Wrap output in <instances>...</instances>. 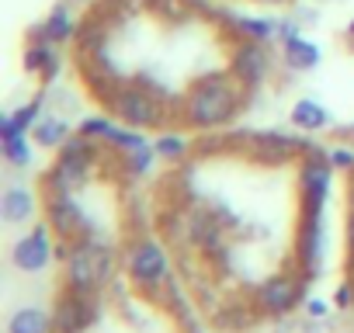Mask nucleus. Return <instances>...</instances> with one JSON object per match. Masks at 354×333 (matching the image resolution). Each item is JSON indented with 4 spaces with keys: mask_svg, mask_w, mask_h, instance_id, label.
I'll return each mask as SVG.
<instances>
[{
    "mask_svg": "<svg viewBox=\"0 0 354 333\" xmlns=\"http://www.w3.org/2000/svg\"><path fill=\"white\" fill-rule=\"evenodd\" d=\"M243 84L233 73H209L202 80H195L181 101V122L188 129H219L230 125L240 108H243Z\"/></svg>",
    "mask_w": 354,
    "mask_h": 333,
    "instance_id": "1",
    "label": "nucleus"
},
{
    "mask_svg": "<svg viewBox=\"0 0 354 333\" xmlns=\"http://www.w3.org/2000/svg\"><path fill=\"white\" fill-rule=\"evenodd\" d=\"M63 264H66L63 274H66V288L70 292L97 295L108 285L111 271H115V250L97 233H91V236H80L77 240V247L70 250V257Z\"/></svg>",
    "mask_w": 354,
    "mask_h": 333,
    "instance_id": "2",
    "label": "nucleus"
},
{
    "mask_svg": "<svg viewBox=\"0 0 354 333\" xmlns=\"http://www.w3.org/2000/svg\"><path fill=\"white\" fill-rule=\"evenodd\" d=\"M108 111L132 129H160L167 118V101L149 87V84H118L115 94L104 101Z\"/></svg>",
    "mask_w": 354,
    "mask_h": 333,
    "instance_id": "3",
    "label": "nucleus"
},
{
    "mask_svg": "<svg viewBox=\"0 0 354 333\" xmlns=\"http://www.w3.org/2000/svg\"><path fill=\"white\" fill-rule=\"evenodd\" d=\"M97 163H101L97 139H87V135L77 132V135L59 149V156H56V163H53V171H49V178H46V188L73 191V188H80V184L91 181V174L97 171Z\"/></svg>",
    "mask_w": 354,
    "mask_h": 333,
    "instance_id": "4",
    "label": "nucleus"
},
{
    "mask_svg": "<svg viewBox=\"0 0 354 333\" xmlns=\"http://www.w3.org/2000/svg\"><path fill=\"white\" fill-rule=\"evenodd\" d=\"M125 274L142 295H156L170 281V254L156 240H136L125 250Z\"/></svg>",
    "mask_w": 354,
    "mask_h": 333,
    "instance_id": "5",
    "label": "nucleus"
},
{
    "mask_svg": "<svg viewBox=\"0 0 354 333\" xmlns=\"http://www.w3.org/2000/svg\"><path fill=\"white\" fill-rule=\"evenodd\" d=\"M333 171L337 166L323 156H302L299 163V195H302V216L323 219V209L333 191Z\"/></svg>",
    "mask_w": 354,
    "mask_h": 333,
    "instance_id": "6",
    "label": "nucleus"
},
{
    "mask_svg": "<svg viewBox=\"0 0 354 333\" xmlns=\"http://www.w3.org/2000/svg\"><path fill=\"white\" fill-rule=\"evenodd\" d=\"M247 153H250L257 163L274 166V163H288V160H295V156H323L326 149L316 146V142H309V139L285 135V132H257V135H250Z\"/></svg>",
    "mask_w": 354,
    "mask_h": 333,
    "instance_id": "7",
    "label": "nucleus"
},
{
    "mask_svg": "<svg viewBox=\"0 0 354 333\" xmlns=\"http://www.w3.org/2000/svg\"><path fill=\"white\" fill-rule=\"evenodd\" d=\"M46 222L53 226L56 240H80V236H91L94 233L91 219L73 202V191H59V188H49L46 191Z\"/></svg>",
    "mask_w": 354,
    "mask_h": 333,
    "instance_id": "8",
    "label": "nucleus"
},
{
    "mask_svg": "<svg viewBox=\"0 0 354 333\" xmlns=\"http://www.w3.org/2000/svg\"><path fill=\"white\" fill-rule=\"evenodd\" d=\"M56 257V247H53V226L49 222H39L32 226L15 247H11V264L21 271V274H42Z\"/></svg>",
    "mask_w": 354,
    "mask_h": 333,
    "instance_id": "9",
    "label": "nucleus"
},
{
    "mask_svg": "<svg viewBox=\"0 0 354 333\" xmlns=\"http://www.w3.org/2000/svg\"><path fill=\"white\" fill-rule=\"evenodd\" d=\"M299 302H302V278H299V274H288V271L268 278V281L254 292V309H257L261 316H274V319H278V316H288Z\"/></svg>",
    "mask_w": 354,
    "mask_h": 333,
    "instance_id": "10",
    "label": "nucleus"
},
{
    "mask_svg": "<svg viewBox=\"0 0 354 333\" xmlns=\"http://www.w3.org/2000/svg\"><path fill=\"white\" fill-rule=\"evenodd\" d=\"M97 316H101V305L94 295L63 288V295L56 298V309H53V333H84L97 323Z\"/></svg>",
    "mask_w": 354,
    "mask_h": 333,
    "instance_id": "11",
    "label": "nucleus"
},
{
    "mask_svg": "<svg viewBox=\"0 0 354 333\" xmlns=\"http://www.w3.org/2000/svg\"><path fill=\"white\" fill-rule=\"evenodd\" d=\"M230 73L247 87H261L271 73V53H268V42H250V39H236L233 53H230Z\"/></svg>",
    "mask_w": 354,
    "mask_h": 333,
    "instance_id": "12",
    "label": "nucleus"
},
{
    "mask_svg": "<svg viewBox=\"0 0 354 333\" xmlns=\"http://www.w3.org/2000/svg\"><path fill=\"white\" fill-rule=\"evenodd\" d=\"M25 70L28 73H35L46 87L59 77V70H63V56H59V42H49V39H32L28 46H25Z\"/></svg>",
    "mask_w": 354,
    "mask_h": 333,
    "instance_id": "13",
    "label": "nucleus"
},
{
    "mask_svg": "<svg viewBox=\"0 0 354 333\" xmlns=\"http://www.w3.org/2000/svg\"><path fill=\"white\" fill-rule=\"evenodd\" d=\"M77 32H80V21L73 18L70 4H56L46 15V21L32 28V39H49V42L66 46V42H77Z\"/></svg>",
    "mask_w": 354,
    "mask_h": 333,
    "instance_id": "14",
    "label": "nucleus"
},
{
    "mask_svg": "<svg viewBox=\"0 0 354 333\" xmlns=\"http://www.w3.org/2000/svg\"><path fill=\"white\" fill-rule=\"evenodd\" d=\"M219 21H226L236 39H250V42H271V39H278V21L274 18H254V15L219 11Z\"/></svg>",
    "mask_w": 354,
    "mask_h": 333,
    "instance_id": "15",
    "label": "nucleus"
},
{
    "mask_svg": "<svg viewBox=\"0 0 354 333\" xmlns=\"http://www.w3.org/2000/svg\"><path fill=\"white\" fill-rule=\"evenodd\" d=\"M319 59H323L319 46L309 42L306 35H299V39H292V42L281 46V63H285L288 70H295V73H309V70H316Z\"/></svg>",
    "mask_w": 354,
    "mask_h": 333,
    "instance_id": "16",
    "label": "nucleus"
},
{
    "mask_svg": "<svg viewBox=\"0 0 354 333\" xmlns=\"http://www.w3.org/2000/svg\"><path fill=\"white\" fill-rule=\"evenodd\" d=\"M32 212H35V195H32L28 188H21V184H11V188L4 191V198H0V216H4L11 226L28 222Z\"/></svg>",
    "mask_w": 354,
    "mask_h": 333,
    "instance_id": "17",
    "label": "nucleus"
},
{
    "mask_svg": "<svg viewBox=\"0 0 354 333\" xmlns=\"http://www.w3.org/2000/svg\"><path fill=\"white\" fill-rule=\"evenodd\" d=\"M104 46H108V21H104V15L97 11V15H91V18L80 21V32H77V53H80V59H87V56L101 53Z\"/></svg>",
    "mask_w": 354,
    "mask_h": 333,
    "instance_id": "18",
    "label": "nucleus"
},
{
    "mask_svg": "<svg viewBox=\"0 0 354 333\" xmlns=\"http://www.w3.org/2000/svg\"><path fill=\"white\" fill-rule=\"evenodd\" d=\"M288 118H292V125L299 132H323V129H330V111L319 101H313V97L295 101L292 111H288Z\"/></svg>",
    "mask_w": 354,
    "mask_h": 333,
    "instance_id": "19",
    "label": "nucleus"
},
{
    "mask_svg": "<svg viewBox=\"0 0 354 333\" xmlns=\"http://www.w3.org/2000/svg\"><path fill=\"white\" fill-rule=\"evenodd\" d=\"M8 333H53V312L42 305H21L8 319Z\"/></svg>",
    "mask_w": 354,
    "mask_h": 333,
    "instance_id": "20",
    "label": "nucleus"
},
{
    "mask_svg": "<svg viewBox=\"0 0 354 333\" xmlns=\"http://www.w3.org/2000/svg\"><path fill=\"white\" fill-rule=\"evenodd\" d=\"M32 139H35L42 149H63V146L73 139V129H70V122H63V118H56V115H46V118H39V125L32 129Z\"/></svg>",
    "mask_w": 354,
    "mask_h": 333,
    "instance_id": "21",
    "label": "nucleus"
},
{
    "mask_svg": "<svg viewBox=\"0 0 354 333\" xmlns=\"http://www.w3.org/2000/svg\"><path fill=\"white\" fill-rule=\"evenodd\" d=\"M153 149H156V156L167 160V163H181V160L188 156V139L177 135V132H160V135L153 139Z\"/></svg>",
    "mask_w": 354,
    "mask_h": 333,
    "instance_id": "22",
    "label": "nucleus"
},
{
    "mask_svg": "<svg viewBox=\"0 0 354 333\" xmlns=\"http://www.w3.org/2000/svg\"><path fill=\"white\" fill-rule=\"evenodd\" d=\"M77 132H80V135H87V139H97V142H104V146H108V139L118 132V122H115V115H94V118H84Z\"/></svg>",
    "mask_w": 354,
    "mask_h": 333,
    "instance_id": "23",
    "label": "nucleus"
},
{
    "mask_svg": "<svg viewBox=\"0 0 354 333\" xmlns=\"http://www.w3.org/2000/svg\"><path fill=\"white\" fill-rule=\"evenodd\" d=\"M257 316H261V312H257L254 305H226L223 312H216V323H219L223 330H243V326H250Z\"/></svg>",
    "mask_w": 354,
    "mask_h": 333,
    "instance_id": "24",
    "label": "nucleus"
},
{
    "mask_svg": "<svg viewBox=\"0 0 354 333\" xmlns=\"http://www.w3.org/2000/svg\"><path fill=\"white\" fill-rule=\"evenodd\" d=\"M108 146L111 149H118V153H136V149H142V146H149V139L142 135V129H132V125H118V132L108 139Z\"/></svg>",
    "mask_w": 354,
    "mask_h": 333,
    "instance_id": "25",
    "label": "nucleus"
},
{
    "mask_svg": "<svg viewBox=\"0 0 354 333\" xmlns=\"http://www.w3.org/2000/svg\"><path fill=\"white\" fill-rule=\"evenodd\" d=\"M153 160H156L153 142L142 146V149H136V153H125V171H129V178H146V174L153 171Z\"/></svg>",
    "mask_w": 354,
    "mask_h": 333,
    "instance_id": "26",
    "label": "nucleus"
},
{
    "mask_svg": "<svg viewBox=\"0 0 354 333\" xmlns=\"http://www.w3.org/2000/svg\"><path fill=\"white\" fill-rule=\"evenodd\" d=\"M18 142H28V129H21V122H18L15 111H11V115L0 118V146L11 149V146H18Z\"/></svg>",
    "mask_w": 354,
    "mask_h": 333,
    "instance_id": "27",
    "label": "nucleus"
},
{
    "mask_svg": "<svg viewBox=\"0 0 354 333\" xmlns=\"http://www.w3.org/2000/svg\"><path fill=\"white\" fill-rule=\"evenodd\" d=\"M15 118L21 122V129H28V132H32V129L39 125V118H42V97H32L28 104H21V108L15 111Z\"/></svg>",
    "mask_w": 354,
    "mask_h": 333,
    "instance_id": "28",
    "label": "nucleus"
},
{
    "mask_svg": "<svg viewBox=\"0 0 354 333\" xmlns=\"http://www.w3.org/2000/svg\"><path fill=\"white\" fill-rule=\"evenodd\" d=\"M326 160L337 166V171H354V149H347V146H333V149H326Z\"/></svg>",
    "mask_w": 354,
    "mask_h": 333,
    "instance_id": "29",
    "label": "nucleus"
},
{
    "mask_svg": "<svg viewBox=\"0 0 354 333\" xmlns=\"http://www.w3.org/2000/svg\"><path fill=\"white\" fill-rule=\"evenodd\" d=\"M299 28H302V21H299V18H278V42L285 46V42L299 39V35H302Z\"/></svg>",
    "mask_w": 354,
    "mask_h": 333,
    "instance_id": "30",
    "label": "nucleus"
},
{
    "mask_svg": "<svg viewBox=\"0 0 354 333\" xmlns=\"http://www.w3.org/2000/svg\"><path fill=\"white\" fill-rule=\"evenodd\" d=\"M4 156H8L11 166H28V163H32V146H28V142H18V146L4 149Z\"/></svg>",
    "mask_w": 354,
    "mask_h": 333,
    "instance_id": "31",
    "label": "nucleus"
},
{
    "mask_svg": "<svg viewBox=\"0 0 354 333\" xmlns=\"http://www.w3.org/2000/svg\"><path fill=\"white\" fill-rule=\"evenodd\" d=\"M333 309H354V285H351V281H344V285L337 288V295H333Z\"/></svg>",
    "mask_w": 354,
    "mask_h": 333,
    "instance_id": "32",
    "label": "nucleus"
},
{
    "mask_svg": "<svg viewBox=\"0 0 354 333\" xmlns=\"http://www.w3.org/2000/svg\"><path fill=\"white\" fill-rule=\"evenodd\" d=\"M330 312V305L323 302V298H306V316H313V319H323Z\"/></svg>",
    "mask_w": 354,
    "mask_h": 333,
    "instance_id": "33",
    "label": "nucleus"
},
{
    "mask_svg": "<svg viewBox=\"0 0 354 333\" xmlns=\"http://www.w3.org/2000/svg\"><path fill=\"white\" fill-rule=\"evenodd\" d=\"M344 240H347V257H351V267H354V205L347 212V229H344Z\"/></svg>",
    "mask_w": 354,
    "mask_h": 333,
    "instance_id": "34",
    "label": "nucleus"
},
{
    "mask_svg": "<svg viewBox=\"0 0 354 333\" xmlns=\"http://www.w3.org/2000/svg\"><path fill=\"white\" fill-rule=\"evenodd\" d=\"M347 39H351V42H354V18H351V21H347Z\"/></svg>",
    "mask_w": 354,
    "mask_h": 333,
    "instance_id": "35",
    "label": "nucleus"
},
{
    "mask_svg": "<svg viewBox=\"0 0 354 333\" xmlns=\"http://www.w3.org/2000/svg\"><path fill=\"white\" fill-rule=\"evenodd\" d=\"M257 4H288V0H257Z\"/></svg>",
    "mask_w": 354,
    "mask_h": 333,
    "instance_id": "36",
    "label": "nucleus"
},
{
    "mask_svg": "<svg viewBox=\"0 0 354 333\" xmlns=\"http://www.w3.org/2000/svg\"><path fill=\"white\" fill-rule=\"evenodd\" d=\"M351 139H354V125H351Z\"/></svg>",
    "mask_w": 354,
    "mask_h": 333,
    "instance_id": "37",
    "label": "nucleus"
},
{
    "mask_svg": "<svg viewBox=\"0 0 354 333\" xmlns=\"http://www.w3.org/2000/svg\"><path fill=\"white\" fill-rule=\"evenodd\" d=\"M351 285H354V278H351Z\"/></svg>",
    "mask_w": 354,
    "mask_h": 333,
    "instance_id": "38",
    "label": "nucleus"
},
{
    "mask_svg": "<svg viewBox=\"0 0 354 333\" xmlns=\"http://www.w3.org/2000/svg\"><path fill=\"white\" fill-rule=\"evenodd\" d=\"M195 333H198V330H195Z\"/></svg>",
    "mask_w": 354,
    "mask_h": 333,
    "instance_id": "39",
    "label": "nucleus"
}]
</instances>
